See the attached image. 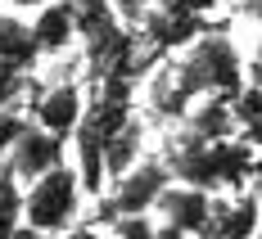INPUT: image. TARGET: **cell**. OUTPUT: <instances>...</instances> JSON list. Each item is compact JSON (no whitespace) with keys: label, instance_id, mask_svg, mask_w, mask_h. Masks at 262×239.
Wrapping results in <instances>:
<instances>
[{"label":"cell","instance_id":"1","mask_svg":"<svg viewBox=\"0 0 262 239\" xmlns=\"http://www.w3.org/2000/svg\"><path fill=\"white\" fill-rule=\"evenodd\" d=\"M81 172L77 162H54L41 176H32L23 189V230H41V235H59L77 226L81 208Z\"/></svg>","mask_w":262,"mask_h":239},{"label":"cell","instance_id":"2","mask_svg":"<svg viewBox=\"0 0 262 239\" xmlns=\"http://www.w3.org/2000/svg\"><path fill=\"white\" fill-rule=\"evenodd\" d=\"M177 68L194 95H235L244 86V63L226 32H199L185 45V59H177Z\"/></svg>","mask_w":262,"mask_h":239},{"label":"cell","instance_id":"3","mask_svg":"<svg viewBox=\"0 0 262 239\" xmlns=\"http://www.w3.org/2000/svg\"><path fill=\"white\" fill-rule=\"evenodd\" d=\"M167 181H172V172H167L163 154H140L122 176L108 181L95 203H104V221L122 217V212H154V199L163 194Z\"/></svg>","mask_w":262,"mask_h":239},{"label":"cell","instance_id":"4","mask_svg":"<svg viewBox=\"0 0 262 239\" xmlns=\"http://www.w3.org/2000/svg\"><path fill=\"white\" fill-rule=\"evenodd\" d=\"M154 217L163 235H204L212 217V189L190 181H167L154 199Z\"/></svg>","mask_w":262,"mask_h":239},{"label":"cell","instance_id":"5","mask_svg":"<svg viewBox=\"0 0 262 239\" xmlns=\"http://www.w3.org/2000/svg\"><path fill=\"white\" fill-rule=\"evenodd\" d=\"M86 108V90L81 81H54V86H36L32 81V100H27V117L41 122L46 131H54L59 140H73Z\"/></svg>","mask_w":262,"mask_h":239},{"label":"cell","instance_id":"6","mask_svg":"<svg viewBox=\"0 0 262 239\" xmlns=\"http://www.w3.org/2000/svg\"><path fill=\"white\" fill-rule=\"evenodd\" d=\"M68 140H59L54 131H46L41 122H32L23 113V122H18V131H14V140H9V149H5V158L14 162V172L23 176V185L32 181V176H41L46 167H54V162H63L68 154Z\"/></svg>","mask_w":262,"mask_h":239},{"label":"cell","instance_id":"7","mask_svg":"<svg viewBox=\"0 0 262 239\" xmlns=\"http://www.w3.org/2000/svg\"><path fill=\"white\" fill-rule=\"evenodd\" d=\"M32 41H36L41 59H50V54L68 50V45L77 41L73 0H46V5H36V18H32Z\"/></svg>","mask_w":262,"mask_h":239},{"label":"cell","instance_id":"8","mask_svg":"<svg viewBox=\"0 0 262 239\" xmlns=\"http://www.w3.org/2000/svg\"><path fill=\"white\" fill-rule=\"evenodd\" d=\"M258 230H262V203L253 194H239V199H217L212 194V217L204 235L239 239V235H258Z\"/></svg>","mask_w":262,"mask_h":239},{"label":"cell","instance_id":"9","mask_svg":"<svg viewBox=\"0 0 262 239\" xmlns=\"http://www.w3.org/2000/svg\"><path fill=\"white\" fill-rule=\"evenodd\" d=\"M140 154H145V122L131 113L127 122L108 135V145H104V176H108V181H113V176H122Z\"/></svg>","mask_w":262,"mask_h":239},{"label":"cell","instance_id":"10","mask_svg":"<svg viewBox=\"0 0 262 239\" xmlns=\"http://www.w3.org/2000/svg\"><path fill=\"white\" fill-rule=\"evenodd\" d=\"M0 59H5V63H18L27 73H36L41 50H36V41H32V23L14 18V14H0Z\"/></svg>","mask_w":262,"mask_h":239},{"label":"cell","instance_id":"11","mask_svg":"<svg viewBox=\"0 0 262 239\" xmlns=\"http://www.w3.org/2000/svg\"><path fill=\"white\" fill-rule=\"evenodd\" d=\"M231 113H235V135L262 154V86H239L231 95Z\"/></svg>","mask_w":262,"mask_h":239},{"label":"cell","instance_id":"12","mask_svg":"<svg viewBox=\"0 0 262 239\" xmlns=\"http://www.w3.org/2000/svg\"><path fill=\"white\" fill-rule=\"evenodd\" d=\"M18 230H23V176L14 172L9 158H0V235Z\"/></svg>","mask_w":262,"mask_h":239},{"label":"cell","instance_id":"13","mask_svg":"<svg viewBox=\"0 0 262 239\" xmlns=\"http://www.w3.org/2000/svg\"><path fill=\"white\" fill-rule=\"evenodd\" d=\"M5 5H14V9H36V5H46V0H5Z\"/></svg>","mask_w":262,"mask_h":239},{"label":"cell","instance_id":"14","mask_svg":"<svg viewBox=\"0 0 262 239\" xmlns=\"http://www.w3.org/2000/svg\"><path fill=\"white\" fill-rule=\"evenodd\" d=\"M258 203H262V194H258ZM258 235H262V230H258Z\"/></svg>","mask_w":262,"mask_h":239}]
</instances>
